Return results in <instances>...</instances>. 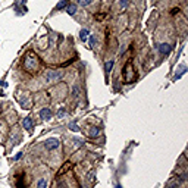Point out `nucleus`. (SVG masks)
Listing matches in <instances>:
<instances>
[{
	"mask_svg": "<svg viewBox=\"0 0 188 188\" xmlns=\"http://www.w3.org/2000/svg\"><path fill=\"white\" fill-rule=\"evenodd\" d=\"M76 9H78V6H76L75 3H69V5L66 6V13L71 15V16H74L75 13H76Z\"/></svg>",
	"mask_w": 188,
	"mask_h": 188,
	"instance_id": "obj_8",
	"label": "nucleus"
},
{
	"mask_svg": "<svg viewBox=\"0 0 188 188\" xmlns=\"http://www.w3.org/2000/svg\"><path fill=\"white\" fill-rule=\"evenodd\" d=\"M63 115H65V109L62 107V109L57 112V118H63Z\"/></svg>",
	"mask_w": 188,
	"mask_h": 188,
	"instance_id": "obj_19",
	"label": "nucleus"
},
{
	"mask_svg": "<svg viewBox=\"0 0 188 188\" xmlns=\"http://www.w3.org/2000/svg\"><path fill=\"white\" fill-rule=\"evenodd\" d=\"M63 76V71H59V69H51V71H47V74L44 76V80L47 84H53V82H57L60 78Z\"/></svg>",
	"mask_w": 188,
	"mask_h": 188,
	"instance_id": "obj_2",
	"label": "nucleus"
},
{
	"mask_svg": "<svg viewBox=\"0 0 188 188\" xmlns=\"http://www.w3.org/2000/svg\"><path fill=\"white\" fill-rule=\"evenodd\" d=\"M118 3H119V8H121V10H125V9L129 6V0H118Z\"/></svg>",
	"mask_w": 188,
	"mask_h": 188,
	"instance_id": "obj_13",
	"label": "nucleus"
},
{
	"mask_svg": "<svg viewBox=\"0 0 188 188\" xmlns=\"http://www.w3.org/2000/svg\"><path fill=\"white\" fill-rule=\"evenodd\" d=\"M22 154H24V153H22V151H21V153H18V154L15 156V157H13V160H19V159H21V157H22Z\"/></svg>",
	"mask_w": 188,
	"mask_h": 188,
	"instance_id": "obj_21",
	"label": "nucleus"
},
{
	"mask_svg": "<svg viewBox=\"0 0 188 188\" xmlns=\"http://www.w3.org/2000/svg\"><path fill=\"white\" fill-rule=\"evenodd\" d=\"M72 166H74V165L71 163V162H66V163L63 165L60 169H59V172H57V176H62V175H65V173L69 171V169H72Z\"/></svg>",
	"mask_w": 188,
	"mask_h": 188,
	"instance_id": "obj_7",
	"label": "nucleus"
},
{
	"mask_svg": "<svg viewBox=\"0 0 188 188\" xmlns=\"http://www.w3.org/2000/svg\"><path fill=\"white\" fill-rule=\"evenodd\" d=\"M113 65H115V60H107L106 63H105V72H106V76L109 74H110V71H112V68H113Z\"/></svg>",
	"mask_w": 188,
	"mask_h": 188,
	"instance_id": "obj_9",
	"label": "nucleus"
},
{
	"mask_svg": "<svg viewBox=\"0 0 188 188\" xmlns=\"http://www.w3.org/2000/svg\"><path fill=\"white\" fill-rule=\"evenodd\" d=\"M115 188H122V187H121V185H116V187H115Z\"/></svg>",
	"mask_w": 188,
	"mask_h": 188,
	"instance_id": "obj_23",
	"label": "nucleus"
},
{
	"mask_svg": "<svg viewBox=\"0 0 188 188\" xmlns=\"http://www.w3.org/2000/svg\"><path fill=\"white\" fill-rule=\"evenodd\" d=\"M60 140L59 138H47L44 141V148L47 150V151H55L57 148L60 147Z\"/></svg>",
	"mask_w": 188,
	"mask_h": 188,
	"instance_id": "obj_3",
	"label": "nucleus"
},
{
	"mask_svg": "<svg viewBox=\"0 0 188 188\" xmlns=\"http://www.w3.org/2000/svg\"><path fill=\"white\" fill-rule=\"evenodd\" d=\"M98 134H100V129H98L97 126L91 128V131H90V137H97Z\"/></svg>",
	"mask_w": 188,
	"mask_h": 188,
	"instance_id": "obj_16",
	"label": "nucleus"
},
{
	"mask_svg": "<svg viewBox=\"0 0 188 188\" xmlns=\"http://www.w3.org/2000/svg\"><path fill=\"white\" fill-rule=\"evenodd\" d=\"M88 37H90V46H94V44H96V41H97L96 35H88Z\"/></svg>",
	"mask_w": 188,
	"mask_h": 188,
	"instance_id": "obj_17",
	"label": "nucleus"
},
{
	"mask_svg": "<svg viewBox=\"0 0 188 188\" xmlns=\"http://www.w3.org/2000/svg\"><path fill=\"white\" fill-rule=\"evenodd\" d=\"M165 188H179V182H176V179H172L166 184Z\"/></svg>",
	"mask_w": 188,
	"mask_h": 188,
	"instance_id": "obj_14",
	"label": "nucleus"
},
{
	"mask_svg": "<svg viewBox=\"0 0 188 188\" xmlns=\"http://www.w3.org/2000/svg\"><path fill=\"white\" fill-rule=\"evenodd\" d=\"M76 2H78V5H80V6L85 8V6L91 5V2H93V0H76Z\"/></svg>",
	"mask_w": 188,
	"mask_h": 188,
	"instance_id": "obj_15",
	"label": "nucleus"
},
{
	"mask_svg": "<svg viewBox=\"0 0 188 188\" xmlns=\"http://www.w3.org/2000/svg\"><path fill=\"white\" fill-rule=\"evenodd\" d=\"M22 126H24V129H27V131H33L34 128V122H33V118L31 116H27V118H24L22 119Z\"/></svg>",
	"mask_w": 188,
	"mask_h": 188,
	"instance_id": "obj_5",
	"label": "nucleus"
},
{
	"mask_svg": "<svg viewBox=\"0 0 188 188\" xmlns=\"http://www.w3.org/2000/svg\"><path fill=\"white\" fill-rule=\"evenodd\" d=\"M157 49H159V51H160L162 56H168V55L172 51V46L171 44H168V43H162V44H159Z\"/></svg>",
	"mask_w": 188,
	"mask_h": 188,
	"instance_id": "obj_4",
	"label": "nucleus"
},
{
	"mask_svg": "<svg viewBox=\"0 0 188 188\" xmlns=\"http://www.w3.org/2000/svg\"><path fill=\"white\" fill-rule=\"evenodd\" d=\"M47 185H49V181L46 179V178H40V179L37 181V185H35V187L37 188H47Z\"/></svg>",
	"mask_w": 188,
	"mask_h": 188,
	"instance_id": "obj_10",
	"label": "nucleus"
},
{
	"mask_svg": "<svg viewBox=\"0 0 188 188\" xmlns=\"http://www.w3.org/2000/svg\"><path fill=\"white\" fill-rule=\"evenodd\" d=\"M69 129H72V131H80V128H78L76 123H71V125H69Z\"/></svg>",
	"mask_w": 188,
	"mask_h": 188,
	"instance_id": "obj_18",
	"label": "nucleus"
},
{
	"mask_svg": "<svg viewBox=\"0 0 188 188\" xmlns=\"http://www.w3.org/2000/svg\"><path fill=\"white\" fill-rule=\"evenodd\" d=\"M51 116H53V113H51L50 107H43V109L40 110V118L43 119V121H50Z\"/></svg>",
	"mask_w": 188,
	"mask_h": 188,
	"instance_id": "obj_6",
	"label": "nucleus"
},
{
	"mask_svg": "<svg viewBox=\"0 0 188 188\" xmlns=\"http://www.w3.org/2000/svg\"><path fill=\"white\" fill-rule=\"evenodd\" d=\"M179 12V9H172V15H175V13H178Z\"/></svg>",
	"mask_w": 188,
	"mask_h": 188,
	"instance_id": "obj_22",
	"label": "nucleus"
},
{
	"mask_svg": "<svg viewBox=\"0 0 188 188\" xmlns=\"http://www.w3.org/2000/svg\"><path fill=\"white\" fill-rule=\"evenodd\" d=\"M88 35H90V33H88V30H85V28H82L81 31H80V38H81L82 43H84V41H87Z\"/></svg>",
	"mask_w": 188,
	"mask_h": 188,
	"instance_id": "obj_11",
	"label": "nucleus"
},
{
	"mask_svg": "<svg viewBox=\"0 0 188 188\" xmlns=\"http://www.w3.org/2000/svg\"><path fill=\"white\" fill-rule=\"evenodd\" d=\"M24 68L28 71V72H34V71H37V68H38V57L37 56H27L24 60Z\"/></svg>",
	"mask_w": 188,
	"mask_h": 188,
	"instance_id": "obj_1",
	"label": "nucleus"
},
{
	"mask_svg": "<svg viewBox=\"0 0 188 188\" xmlns=\"http://www.w3.org/2000/svg\"><path fill=\"white\" fill-rule=\"evenodd\" d=\"M74 143L76 144V146H82V144H84V141H81V140H78V138H75Z\"/></svg>",
	"mask_w": 188,
	"mask_h": 188,
	"instance_id": "obj_20",
	"label": "nucleus"
},
{
	"mask_svg": "<svg viewBox=\"0 0 188 188\" xmlns=\"http://www.w3.org/2000/svg\"><path fill=\"white\" fill-rule=\"evenodd\" d=\"M68 5H69V0H60V2L56 5V8L55 9H56V10H62V9H65Z\"/></svg>",
	"mask_w": 188,
	"mask_h": 188,
	"instance_id": "obj_12",
	"label": "nucleus"
}]
</instances>
